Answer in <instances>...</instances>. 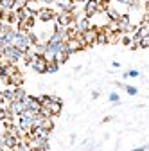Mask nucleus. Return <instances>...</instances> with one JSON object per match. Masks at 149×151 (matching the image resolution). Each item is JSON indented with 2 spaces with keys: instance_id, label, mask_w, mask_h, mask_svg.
Returning a JSON list of instances; mask_svg holds the SVG:
<instances>
[{
  "instance_id": "1",
  "label": "nucleus",
  "mask_w": 149,
  "mask_h": 151,
  "mask_svg": "<svg viewBox=\"0 0 149 151\" xmlns=\"http://www.w3.org/2000/svg\"><path fill=\"white\" fill-rule=\"evenodd\" d=\"M11 45H13V47H16V49H20L22 52L29 50V49H31V42H29L27 32L18 29V31H16V34H14V38H13V43H11Z\"/></svg>"
},
{
  "instance_id": "18",
  "label": "nucleus",
  "mask_w": 149,
  "mask_h": 151,
  "mask_svg": "<svg viewBox=\"0 0 149 151\" xmlns=\"http://www.w3.org/2000/svg\"><path fill=\"white\" fill-rule=\"evenodd\" d=\"M0 7H2L4 11L14 9V0H0Z\"/></svg>"
},
{
  "instance_id": "21",
  "label": "nucleus",
  "mask_w": 149,
  "mask_h": 151,
  "mask_svg": "<svg viewBox=\"0 0 149 151\" xmlns=\"http://www.w3.org/2000/svg\"><path fill=\"white\" fill-rule=\"evenodd\" d=\"M95 43H108V34H106L104 31H97Z\"/></svg>"
},
{
  "instance_id": "7",
  "label": "nucleus",
  "mask_w": 149,
  "mask_h": 151,
  "mask_svg": "<svg viewBox=\"0 0 149 151\" xmlns=\"http://www.w3.org/2000/svg\"><path fill=\"white\" fill-rule=\"evenodd\" d=\"M22 103H24L25 110H32V111H36V113H38V111H40V108H42V104L38 103V99L32 97V96H25Z\"/></svg>"
},
{
  "instance_id": "9",
  "label": "nucleus",
  "mask_w": 149,
  "mask_h": 151,
  "mask_svg": "<svg viewBox=\"0 0 149 151\" xmlns=\"http://www.w3.org/2000/svg\"><path fill=\"white\" fill-rule=\"evenodd\" d=\"M117 27H119V31H133V25L129 24V16L128 14H120L119 16Z\"/></svg>"
},
{
  "instance_id": "14",
  "label": "nucleus",
  "mask_w": 149,
  "mask_h": 151,
  "mask_svg": "<svg viewBox=\"0 0 149 151\" xmlns=\"http://www.w3.org/2000/svg\"><path fill=\"white\" fill-rule=\"evenodd\" d=\"M54 4L61 11H74V0H54Z\"/></svg>"
},
{
  "instance_id": "34",
  "label": "nucleus",
  "mask_w": 149,
  "mask_h": 151,
  "mask_svg": "<svg viewBox=\"0 0 149 151\" xmlns=\"http://www.w3.org/2000/svg\"><path fill=\"white\" fill-rule=\"evenodd\" d=\"M97 2H99V4H102V6H106V4L110 2V0H97Z\"/></svg>"
},
{
  "instance_id": "22",
  "label": "nucleus",
  "mask_w": 149,
  "mask_h": 151,
  "mask_svg": "<svg viewBox=\"0 0 149 151\" xmlns=\"http://www.w3.org/2000/svg\"><path fill=\"white\" fill-rule=\"evenodd\" d=\"M58 68H59V65L56 63V61H49V63H47V72H49V74L58 72Z\"/></svg>"
},
{
  "instance_id": "2",
  "label": "nucleus",
  "mask_w": 149,
  "mask_h": 151,
  "mask_svg": "<svg viewBox=\"0 0 149 151\" xmlns=\"http://www.w3.org/2000/svg\"><path fill=\"white\" fill-rule=\"evenodd\" d=\"M2 58H4L7 63H16V61H20V60L24 58V52H22L20 49L9 45V47H4V49H2Z\"/></svg>"
},
{
  "instance_id": "26",
  "label": "nucleus",
  "mask_w": 149,
  "mask_h": 151,
  "mask_svg": "<svg viewBox=\"0 0 149 151\" xmlns=\"http://www.w3.org/2000/svg\"><path fill=\"white\" fill-rule=\"evenodd\" d=\"M2 93H4V101L13 103V97H14V96H13V90H4Z\"/></svg>"
},
{
  "instance_id": "32",
  "label": "nucleus",
  "mask_w": 149,
  "mask_h": 151,
  "mask_svg": "<svg viewBox=\"0 0 149 151\" xmlns=\"http://www.w3.org/2000/svg\"><path fill=\"white\" fill-rule=\"evenodd\" d=\"M4 18H6V11L0 7V20H4Z\"/></svg>"
},
{
  "instance_id": "36",
  "label": "nucleus",
  "mask_w": 149,
  "mask_h": 151,
  "mask_svg": "<svg viewBox=\"0 0 149 151\" xmlns=\"http://www.w3.org/2000/svg\"><path fill=\"white\" fill-rule=\"evenodd\" d=\"M54 2V0H45V4H52Z\"/></svg>"
},
{
  "instance_id": "3",
  "label": "nucleus",
  "mask_w": 149,
  "mask_h": 151,
  "mask_svg": "<svg viewBox=\"0 0 149 151\" xmlns=\"http://www.w3.org/2000/svg\"><path fill=\"white\" fill-rule=\"evenodd\" d=\"M104 11V6L99 4L97 0H88V2L85 4V16L86 18H92V16H95L97 13Z\"/></svg>"
},
{
  "instance_id": "28",
  "label": "nucleus",
  "mask_w": 149,
  "mask_h": 151,
  "mask_svg": "<svg viewBox=\"0 0 149 151\" xmlns=\"http://www.w3.org/2000/svg\"><path fill=\"white\" fill-rule=\"evenodd\" d=\"M110 101L113 103V104H119V101H120L119 93H117V92H111V93H110Z\"/></svg>"
},
{
  "instance_id": "27",
  "label": "nucleus",
  "mask_w": 149,
  "mask_h": 151,
  "mask_svg": "<svg viewBox=\"0 0 149 151\" xmlns=\"http://www.w3.org/2000/svg\"><path fill=\"white\" fill-rule=\"evenodd\" d=\"M122 86L126 88V92L129 93V96H137V93H138V90L135 86H131V85H122Z\"/></svg>"
},
{
  "instance_id": "19",
  "label": "nucleus",
  "mask_w": 149,
  "mask_h": 151,
  "mask_svg": "<svg viewBox=\"0 0 149 151\" xmlns=\"http://www.w3.org/2000/svg\"><path fill=\"white\" fill-rule=\"evenodd\" d=\"M40 128H43V129H49V131H50V129L54 128L52 119H50V117H43V119H42V122H40Z\"/></svg>"
},
{
  "instance_id": "5",
  "label": "nucleus",
  "mask_w": 149,
  "mask_h": 151,
  "mask_svg": "<svg viewBox=\"0 0 149 151\" xmlns=\"http://www.w3.org/2000/svg\"><path fill=\"white\" fill-rule=\"evenodd\" d=\"M31 67L34 72H38V74H45L47 72V61L43 56H36V58L31 61Z\"/></svg>"
},
{
  "instance_id": "38",
  "label": "nucleus",
  "mask_w": 149,
  "mask_h": 151,
  "mask_svg": "<svg viewBox=\"0 0 149 151\" xmlns=\"http://www.w3.org/2000/svg\"><path fill=\"white\" fill-rule=\"evenodd\" d=\"M144 2H147V0H144Z\"/></svg>"
},
{
  "instance_id": "17",
  "label": "nucleus",
  "mask_w": 149,
  "mask_h": 151,
  "mask_svg": "<svg viewBox=\"0 0 149 151\" xmlns=\"http://www.w3.org/2000/svg\"><path fill=\"white\" fill-rule=\"evenodd\" d=\"M106 14H108V18H110L111 22H117V20H119V16H120V13L115 11L113 7H106Z\"/></svg>"
},
{
  "instance_id": "33",
  "label": "nucleus",
  "mask_w": 149,
  "mask_h": 151,
  "mask_svg": "<svg viewBox=\"0 0 149 151\" xmlns=\"http://www.w3.org/2000/svg\"><path fill=\"white\" fill-rule=\"evenodd\" d=\"M131 151H145V146H140V147H135V149H131Z\"/></svg>"
},
{
  "instance_id": "4",
  "label": "nucleus",
  "mask_w": 149,
  "mask_h": 151,
  "mask_svg": "<svg viewBox=\"0 0 149 151\" xmlns=\"http://www.w3.org/2000/svg\"><path fill=\"white\" fill-rule=\"evenodd\" d=\"M61 99L59 97H56V96H50V101L45 104V108L49 110V113H50V117L52 115H59L61 113Z\"/></svg>"
},
{
  "instance_id": "23",
  "label": "nucleus",
  "mask_w": 149,
  "mask_h": 151,
  "mask_svg": "<svg viewBox=\"0 0 149 151\" xmlns=\"http://www.w3.org/2000/svg\"><path fill=\"white\" fill-rule=\"evenodd\" d=\"M7 117H13V115L9 113V110H7V108L0 106V121H4V119H7Z\"/></svg>"
},
{
  "instance_id": "25",
  "label": "nucleus",
  "mask_w": 149,
  "mask_h": 151,
  "mask_svg": "<svg viewBox=\"0 0 149 151\" xmlns=\"http://www.w3.org/2000/svg\"><path fill=\"white\" fill-rule=\"evenodd\" d=\"M138 47H142V49H147L149 47V36L140 38V40H138Z\"/></svg>"
},
{
  "instance_id": "20",
  "label": "nucleus",
  "mask_w": 149,
  "mask_h": 151,
  "mask_svg": "<svg viewBox=\"0 0 149 151\" xmlns=\"http://www.w3.org/2000/svg\"><path fill=\"white\" fill-rule=\"evenodd\" d=\"M67 60H68V54H67V52H58V54H56V56H54V61H56V63H58V65H61V63H65Z\"/></svg>"
},
{
  "instance_id": "29",
  "label": "nucleus",
  "mask_w": 149,
  "mask_h": 151,
  "mask_svg": "<svg viewBox=\"0 0 149 151\" xmlns=\"http://www.w3.org/2000/svg\"><path fill=\"white\" fill-rule=\"evenodd\" d=\"M27 2H29V0H14V7L16 9H22V7L27 6Z\"/></svg>"
},
{
  "instance_id": "30",
  "label": "nucleus",
  "mask_w": 149,
  "mask_h": 151,
  "mask_svg": "<svg viewBox=\"0 0 149 151\" xmlns=\"http://www.w3.org/2000/svg\"><path fill=\"white\" fill-rule=\"evenodd\" d=\"M122 43L129 47V45H131V38H129V36H124V38H122Z\"/></svg>"
},
{
  "instance_id": "8",
  "label": "nucleus",
  "mask_w": 149,
  "mask_h": 151,
  "mask_svg": "<svg viewBox=\"0 0 149 151\" xmlns=\"http://www.w3.org/2000/svg\"><path fill=\"white\" fill-rule=\"evenodd\" d=\"M9 113H11V115L13 117H18V115H20V113L25 110V106H24V103L22 101H13V103H9Z\"/></svg>"
},
{
  "instance_id": "11",
  "label": "nucleus",
  "mask_w": 149,
  "mask_h": 151,
  "mask_svg": "<svg viewBox=\"0 0 149 151\" xmlns=\"http://www.w3.org/2000/svg\"><path fill=\"white\" fill-rule=\"evenodd\" d=\"M92 27V24H90V18H81V20H77V24H76V27H74V29H76V32L77 34H83L85 31H88Z\"/></svg>"
},
{
  "instance_id": "31",
  "label": "nucleus",
  "mask_w": 149,
  "mask_h": 151,
  "mask_svg": "<svg viewBox=\"0 0 149 151\" xmlns=\"http://www.w3.org/2000/svg\"><path fill=\"white\" fill-rule=\"evenodd\" d=\"M117 2H120V4H124V6H131L135 0H117Z\"/></svg>"
},
{
  "instance_id": "24",
  "label": "nucleus",
  "mask_w": 149,
  "mask_h": 151,
  "mask_svg": "<svg viewBox=\"0 0 149 151\" xmlns=\"http://www.w3.org/2000/svg\"><path fill=\"white\" fill-rule=\"evenodd\" d=\"M138 76H140V72H138V70H128V72H124L122 78H124V79H128V78H138Z\"/></svg>"
},
{
  "instance_id": "15",
  "label": "nucleus",
  "mask_w": 149,
  "mask_h": 151,
  "mask_svg": "<svg viewBox=\"0 0 149 151\" xmlns=\"http://www.w3.org/2000/svg\"><path fill=\"white\" fill-rule=\"evenodd\" d=\"M22 79H24V78H22V74L16 70L14 74H11L9 78H7V83H11V85H14V86H20V85H22Z\"/></svg>"
},
{
  "instance_id": "35",
  "label": "nucleus",
  "mask_w": 149,
  "mask_h": 151,
  "mask_svg": "<svg viewBox=\"0 0 149 151\" xmlns=\"http://www.w3.org/2000/svg\"><path fill=\"white\" fill-rule=\"evenodd\" d=\"M0 103H4V93L0 92Z\"/></svg>"
},
{
  "instance_id": "6",
  "label": "nucleus",
  "mask_w": 149,
  "mask_h": 151,
  "mask_svg": "<svg viewBox=\"0 0 149 151\" xmlns=\"http://www.w3.org/2000/svg\"><path fill=\"white\" fill-rule=\"evenodd\" d=\"M56 24H59L61 27H68L70 24H74V13L72 11H61L58 14V22Z\"/></svg>"
},
{
  "instance_id": "37",
  "label": "nucleus",
  "mask_w": 149,
  "mask_h": 151,
  "mask_svg": "<svg viewBox=\"0 0 149 151\" xmlns=\"http://www.w3.org/2000/svg\"><path fill=\"white\" fill-rule=\"evenodd\" d=\"M0 151H6V149H4V147H0Z\"/></svg>"
},
{
  "instance_id": "16",
  "label": "nucleus",
  "mask_w": 149,
  "mask_h": 151,
  "mask_svg": "<svg viewBox=\"0 0 149 151\" xmlns=\"http://www.w3.org/2000/svg\"><path fill=\"white\" fill-rule=\"evenodd\" d=\"M13 96H14V97H13V101H24V97L27 96V93L24 92V88H22V86H16V88L13 90Z\"/></svg>"
},
{
  "instance_id": "12",
  "label": "nucleus",
  "mask_w": 149,
  "mask_h": 151,
  "mask_svg": "<svg viewBox=\"0 0 149 151\" xmlns=\"http://www.w3.org/2000/svg\"><path fill=\"white\" fill-rule=\"evenodd\" d=\"M81 36H83V40H85V43H86V45H94V43H95L97 31H95L94 27H90V29H88V31H85Z\"/></svg>"
},
{
  "instance_id": "13",
  "label": "nucleus",
  "mask_w": 149,
  "mask_h": 151,
  "mask_svg": "<svg viewBox=\"0 0 149 151\" xmlns=\"http://www.w3.org/2000/svg\"><path fill=\"white\" fill-rule=\"evenodd\" d=\"M18 142H20V139H16V137H13V135H9V133H4L2 146H6V147H9V149H14Z\"/></svg>"
},
{
  "instance_id": "10",
  "label": "nucleus",
  "mask_w": 149,
  "mask_h": 151,
  "mask_svg": "<svg viewBox=\"0 0 149 151\" xmlns=\"http://www.w3.org/2000/svg\"><path fill=\"white\" fill-rule=\"evenodd\" d=\"M36 16H38L42 22H49V20H52V18H56V13H54L52 9H47V7H43V9H38Z\"/></svg>"
}]
</instances>
